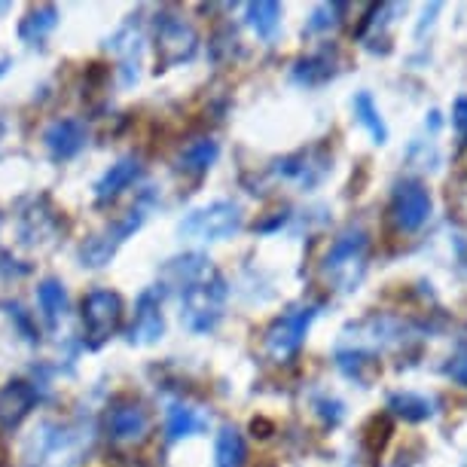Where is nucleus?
I'll list each match as a JSON object with an SVG mask.
<instances>
[{
    "label": "nucleus",
    "mask_w": 467,
    "mask_h": 467,
    "mask_svg": "<svg viewBox=\"0 0 467 467\" xmlns=\"http://www.w3.org/2000/svg\"><path fill=\"white\" fill-rule=\"evenodd\" d=\"M337 367L342 369V376L355 379L360 388L373 385L379 369H382V364H379V358L373 355V351H364V348H339L337 351Z\"/></svg>",
    "instance_id": "17"
},
{
    "label": "nucleus",
    "mask_w": 467,
    "mask_h": 467,
    "mask_svg": "<svg viewBox=\"0 0 467 467\" xmlns=\"http://www.w3.org/2000/svg\"><path fill=\"white\" fill-rule=\"evenodd\" d=\"M6 70H10V58H6V56H0V77H4Z\"/></svg>",
    "instance_id": "32"
},
{
    "label": "nucleus",
    "mask_w": 467,
    "mask_h": 467,
    "mask_svg": "<svg viewBox=\"0 0 467 467\" xmlns=\"http://www.w3.org/2000/svg\"><path fill=\"white\" fill-rule=\"evenodd\" d=\"M244 19H248L251 31L260 40H272L281 28V4L275 0H257V4L244 6Z\"/></svg>",
    "instance_id": "22"
},
{
    "label": "nucleus",
    "mask_w": 467,
    "mask_h": 467,
    "mask_svg": "<svg viewBox=\"0 0 467 467\" xmlns=\"http://www.w3.org/2000/svg\"><path fill=\"white\" fill-rule=\"evenodd\" d=\"M391 434H394V421H391L388 412H376V416L367 419V425L360 428V449L369 455V462L385 452Z\"/></svg>",
    "instance_id": "24"
},
{
    "label": "nucleus",
    "mask_w": 467,
    "mask_h": 467,
    "mask_svg": "<svg viewBox=\"0 0 467 467\" xmlns=\"http://www.w3.org/2000/svg\"><path fill=\"white\" fill-rule=\"evenodd\" d=\"M150 410L135 398H119L108 407V416H104V428H108V437L113 443H135V440H144L150 431Z\"/></svg>",
    "instance_id": "10"
},
{
    "label": "nucleus",
    "mask_w": 467,
    "mask_h": 467,
    "mask_svg": "<svg viewBox=\"0 0 467 467\" xmlns=\"http://www.w3.org/2000/svg\"><path fill=\"white\" fill-rule=\"evenodd\" d=\"M140 174H144V162H140V156H135V153L122 156V160L113 162L110 169L99 178V183H95V202H99V205L113 202L122 190H129Z\"/></svg>",
    "instance_id": "15"
},
{
    "label": "nucleus",
    "mask_w": 467,
    "mask_h": 467,
    "mask_svg": "<svg viewBox=\"0 0 467 467\" xmlns=\"http://www.w3.org/2000/svg\"><path fill=\"white\" fill-rule=\"evenodd\" d=\"M126 306L122 296L110 287H95L83 299V337L89 348H101L119 330Z\"/></svg>",
    "instance_id": "5"
},
{
    "label": "nucleus",
    "mask_w": 467,
    "mask_h": 467,
    "mask_svg": "<svg viewBox=\"0 0 467 467\" xmlns=\"http://www.w3.org/2000/svg\"><path fill=\"white\" fill-rule=\"evenodd\" d=\"M388 416L403 419V421H410V425H421V421H428L434 416V400L416 391H394L391 398H388Z\"/></svg>",
    "instance_id": "19"
},
{
    "label": "nucleus",
    "mask_w": 467,
    "mask_h": 467,
    "mask_svg": "<svg viewBox=\"0 0 467 467\" xmlns=\"http://www.w3.org/2000/svg\"><path fill=\"white\" fill-rule=\"evenodd\" d=\"M315 412H318V419L327 428H337L342 421V416H346V407H342V400L327 398V394H324V398H315Z\"/></svg>",
    "instance_id": "29"
},
{
    "label": "nucleus",
    "mask_w": 467,
    "mask_h": 467,
    "mask_svg": "<svg viewBox=\"0 0 467 467\" xmlns=\"http://www.w3.org/2000/svg\"><path fill=\"white\" fill-rule=\"evenodd\" d=\"M37 306H40L43 318H47L49 324H56L58 318H65V312H67V290H65V285L56 281V278L40 281Z\"/></svg>",
    "instance_id": "25"
},
{
    "label": "nucleus",
    "mask_w": 467,
    "mask_h": 467,
    "mask_svg": "<svg viewBox=\"0 0 467 467\" xmlns=\"http://www.w3.org/2000/svg\"><path fill=\"white\" fill-rule=\"evenodd\" d=\"M58 25V10L52 4H43V6H34V10L25 16L22 25H19V37L25 43H31V47H37V43L47 40L49 31H56Z\"/></svg>",
    "instance_id": "23"
},
{
    "label": "nucleus",
    "mask_w": 467,
    "mask_h": 467,
    "mask_svg": "<svg viewBox=\"0 0 467 467\" xmlns=\"http://www.w3.org/2000/svg\"><path fill=\"white\" fill-rule=\"evenodd\" d=\"M355 117H358L360 126L369 131V138H373L376 144H385V140H388V126H385L382 113H379L373 95H369V92H358L355 95Z\"/></svg>",
    "instance_id": "26"
},
{
    "label": "nucleus",
    "mask_w": 467,
    "mask_h": 467,
    "mask_svg": "<svg viewBox=\"0 0 467 467\" xmlns=\"http://www.w3.org/2000/svg\"><path fill=\"white\" fill-rule=\"evenodd\" d=\"M244 226L242 205L233 199H217L205 208H196L192 214L181 223V233L187 239L202 242H226L233 235H239Z\"/></svg>",
    "instance_id": "4"
},
{
    "label": "nucleus",
    "mask_w": 467,
    "mask_h": 467,
    "mask_svg": "<svg viewBox=\"0 0 467 467\" xmlns=\"http://www.w3.org/2000/svg\"><path fill=\"white\" fill-rule=\"evenodd\" d=\"M205 428H208V416L202 410L190 407V403H171V407L165 410V437H169V443L196 437Z\"/></svg>",
    "instance_id": "16"
},
{
    "label": "nucleus",
    "mask_w": 467,
    "mask_h": 467,
    "mask_svg": "<svg viewBox=\"0 0 467 467\" xmlns=\"http://www.w3.org/2000/svg\"><path fill=\"white\" fill-rule=\"evenodd\" d=\"M285 223H287V211H272V217L260 220V223L254 226V229H257V233H275V229L285 226Z\"/></svg>",
    "instance_id": "31"
},
{
    "label": "nucleus",
    "mask_w": 467,
    "mask_h": 467,
    "mask_svg": "<svg viewBox=\"0 0 467 467\" xmlns=\"http://www.w3.org/2000/svg\"><path fill=\"white\" fill-rule=\"evenodd\" d=\"M452 129L462 144H467V95H462L455 104H452Z\"/></svg>",
    "instance_id": "30"
},
{
    "label": "nucleus",
    "mask_w": 467,
    "mask_h": 467,
    "mask_svg": "<svg viewBox=\"0 0 467 467\" xmlns=\"http://www.w3.org/2000/svg\"><path fill=\"white\" fill-rule=\"evenodd\" d=\"M367 254H369V235L367 229L348 226L346 233L337 235V242L330 244L327 257H324V275L337 290H351L364 278L367 269Z\"/></svg>",
    "instance_id": "2"
},
{
    "label": "nucleus",
    "mask_w": 467,
    "mask_h": 467,
    "mask_svg": "<svg viewBox=\"0 0 467 467\" xmlns=\"http://www.w3.org/2000/svg\"><path fill=\"white\" fill-rule=\"evenodd\" d=\"M165 337V315H162V290L147 287L138 296L135 306V321L129 327V342L131 346H150Z\"/></svg>",
    "instance_id": "11"
},
{
    "label": "nucleus",
    "mask_w": 467,
    "mask_h": 467,
    "mask_svg": "<svg viewBox=\"0 0 467 467\" xmlns=\"http://www.w3.org/2000/svg\"><path fill=\"white\" fill-rule=\"evenodd\" d=\"M443 376H449L452 382L467 388V333L458 339V348L449 355V360L443 364Z\"/></svg>",
    "instance_id": "28"
},
{
    "label": "nucleus",
    "mask_w": 467,
    "mask_h": 467,
    "mask_svg": "<svg viewBox=\"0 0 467 467\" xmlns=\"http://www.w3.org/2000/svg\"><path fill=\"white\" fill-rule=\"evenodd\" d=\"M144 220H147V208L144 205H135L131 211H126L122 217L113 220V223L104 226L101 233H95L92 239L80 248L83 266H89V269L108 266V263L113 260V254L122 248V242H126L129 235H135L138 229L144 226Z\"/></svg>",
    "instance_id": "6"
},
{
    "label": "nucleus",
    "mask_w": 467,
    "mask_h": 467,
    "mask_svg": "<svg viewBox=\"0 0 467 467\" xmlns=\"http://www.w3.org/2000/svg\"><path fill=\"white\" fill-rule=\"evenodd\" d=\"M229 290L223 275L208 266L202 269L196 278H190L187 285H181V306H183V321L192 333H211L223 318V303Z\"/></svg>",
    "instance_id": "1"
},
{
    "label": "nucleus",
    "mask_w": 467,
    "mask_h": 467,
    "mask_svg": "<svg viewBox=\"0 0 467 467\" xmlns=\"http://www.w3.org/2000/svg\"><path fill=\"white\" fill-rule=\"evenodd\" d=\"M248 462V446H244L242 431L235 425H223L214 443V464L217 467H244Z\"/></svg>",
    "instance_id": "21"
},
{
    "label": "nucleus",
    "mask_w": 467,
    "mask_h": 467,
    "mask_svg": "<svg viewBox=\"0 0 467 467\" xmlns=\"http://www.w3.org/2000/svg\"><path fill=\"white\" fill-rule=\"evenodd\" d=\"M0 138H4V119H0Z\"/></svg>",
    "instance_id": "33"
},
{
    "label": "nucleus",
    "mask_w": 467,
    "mask_h": 467,
    "mask_svg": "<svg viewBox=\"0 0 467 467\" xmlns=\"http://www.w3.org/2000/svg\"><path fill=\"white\" fill-rule=\"evenodd\" d=\"M431 208H434V202H431L425 183L400 181L391 192V202H388V220L400 235H412L428 223Z\"/></svg>",
    "instance_id": "7"
},
{
    "label": "nucleus",
    "mask_w": 467,
    "mask_h": 467,
    "mask_svg": "<svg viewBox=\"0 0 467 467\" xmlns=\"http://www.w3.org/2000/svg\"><path fill=\"white\" fill-rule=\"evenodd\" d=\"M40 394L37 385L25 382V379H13L0 388V431H16L25 419L31 416V410L37 407Z\"/></svg>",
    "instance_id": "14"
},
{
    "label": "nucleus",
    "mask_w": 467,
    "mask_h": 467,
    "mask_svg": "<svg viewBox=\"0 0 467 467\" xmlns=\"http://www.w3.org/2000/svg\"><path fill=\"white\" fill-rule=\"evenodd\" d=\"M321 306L318 303H296L290 306L281 318H275L269 324L266 337H263V348H266V355L272 360H290L296 355L299 348H303L306 342V333L312 327V321L318 318Z\"/></svg>",
    "instance_id": "3"
},
{
    "label": "nucleus",
    "mask_w": 467,
    "mask_h": 467,
    "mask_svg": "<svg viewBox=\"0 0 467 467\" xmlns=\"http://www.w3.org/2000/svg\"><path fill=\"white\" fill-rule=\"evenodd\" d=\"M217 156H220V144L214 138H196L178 153V171L190 174V178H202L217 162Z\"/></svg>",
    "instance_id": "18"
},
{
    "label": "nucleus",
    "mask_w": 467,
    "mask_h": 467,
    "mask_svg": "<svg viewBox=\"0 0 467 467\" xmlns=\"http://www.w3.org/2000/svg\"><path fill=\"white\" fill-rule=\"evenodd\" d=\"M330 169H333V156L327 144H312L272 162V174H275V178L296 183V187H303V190H315L318 183H324Z\"/></svg>",
    "instance_id": "8"
},
{
    "label": "nucleus",
    "mask_w": 467,
    "mask_h": 467,
    "mask_svg": "<svg viewBox=\"0 0 467 467\" xmlns=\"http://www.w3.org/2000/svg\"><path fill=\"white\" fill-rule=\"evenodd\" d=\"M113 52H119V70H122V86L138 83V67H140V34L135 25H126L117 37H113Z\"/></svg>",
    "instance_id": "20"
},
{
    "label": "nucleus",
    "mask_w": 467,
    "mask_h": 467,
    "mask_svg": "<svg viewBox=\"0 0 467 467\" xmlns=\"http://www.w3.org/2000/svg\"><path fill=\"white\" fill-rule=\"evenodd\" d=\"M199 49V34L181 16H162L156 22V65L160 70L178 67L190 61Z\"/></svg>",
    "instance_id": "9"
},
{
    "label": "nucleus",
    "mask_w": 467,
    "mask_h": 467,
    "mask_svg": "<svg viewBox=\"0 0 467 467\" xmlns=\"http://www.w3.org/2000/svg\"><path fill=\"white\" fill-rule=\"evenodd\" d=\"M342 67H346L342 52L337 47H330V43H324L318 52L299 58L290 74H294V83L306 86V89H315V86H324V83H330L333 77H339Z\"/></svg>",
    "instance_id": "13"
},
{
    "label": "nucleus",
    "mask_w": 467,
    "mask_h": 467,
    "mask_svg": "<svg viewBox=\"0 0 467 467\" xmlns=\"http://www.w3.org/2000/svg\"><path fill=\"white\" fill-rule=\"evenodd\" d=\"M346 10L348 6L339 4V0H333V4H318L306 22V34H324V31L337 28V25L342 22V16H346Z\"/></svg>",
    "instance_id": "27"
},
{
    "label": "nucleus",
    "mask_w": 467,
    "mask_h": 467,
    "mask_svg": "<svg viewBox=\"0 0 467 467\" xmlns=\"http://www.w3.org/2000/svg\"><path fill=\"white\" fill-rule=\"evenodd\" d=\"M86 144H89V126L77 117L52 119L49 126L43 129V147L49 150V156L56 162L74 160Z\"/></svg>",
    "instance_id": "12"
}]
</instances>
